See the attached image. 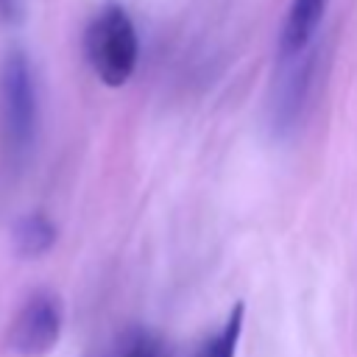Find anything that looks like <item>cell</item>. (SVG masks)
Returning a JSON list of instances; mask_svg holds the SVG:
<instances>
[{"instance_id":"1","label":"cell","mask_w":357,"mask_h":357,"mask_svg":"<svg viewBox=\"0 0 357 357\" xmlns=\"http://www.w3.org/2000/svg\"><path fill=\"white\" fill-rule=\"evenodd\" d=\"M137 31L120 6H106L86 28V59L106 86H123L137 67Z\"/></svg>"},{"instance_id":"2","label":"cell","mask_w":357,"mask_h":357,"mask_svg":"<svg viewBox=\"0 0 357 357\" xmlns=\"http://www.w3.org/2000/svg\"><path fill=\"white\" fill-rule=\"evenodd\" d=\"M0 114L6 142L14 151H25L36 128V92L31 67L22 53H8L0 73Z\"/></svg>"},{"instance_id":"3","label":"cell","mask_w":357,"mask_h":357,"mask_svg":"<svg viewBox=\"0 0 357 357\" xmlns=\"http://www.w3.org/2000/svg\"><path fill=\"white\" fill-rule=\"evenodd\" d=\"M61 318L64 315H61L59 296L45 290L33 293L11 324L8 346L22 357H36L50 351L61 335Z\"/></svg>"},{"instance_id":"4","label":"cell","mask_w":357,"mask_h":357,"mask_svg":"<svg viewBox=\"0 0 357 357\" xmlns=\"http://www.w3.org/2000/svg\"><path fill=\"white\" fill-rule=\"evenodd\" d=\"M326 11V0H293L284 22H282V33H279V53L282 59H296L307 50V45L312 42L321 20Z\"/></svg>"},{"instance_id":"5","label":"cell","mask_w":357,"mask_h":357,"mask_svg":"<svg viewBox=\"0 0 357 357\" xmlns=\"http://www.w3.org/2000/svg\"><path fill=\"white\" fill-rule=\"evenodd\" d=\"M56 243V226L42 215L31 212L17 220L14 226V248L20 257H42Z\"/></svg>"},{"instance_id":"6","label":"cell","mask_w":357,"mask_h":357,"mask_svg":"<svg viewBox=\"0 0 357 357\" xmlns=\"http://www.w3.org/2000/svg\"><path fill=\"white\" fill-rule=\"evenodd\" d=\"M98 357H167V346L159 335L134 326L120 332Z\"/></svg>"},{"instance_id":"7","label":"cell","mask_w":357,"mask_h":357,"mask_svg":"<svg viewBox=\"0 0 357 357\" xmlns=\"http://www.w3.org/2000/svg\"><path fill=\"white\" fill-rule=\"evenodd\" d=\"M243 315H245V307L234 304L226 324L192 357H234L237 354V340H240V332H243Z\"/></svg>"},{"instance_id":"8","label":"cell","mask_w":357,"mask_h":357,"mask_svg":"<svg viewBox=\"0 0 357 357\" xmlns=\"http://www.w3.org/2000/svg\"><path fill=\"white\" fill-rule=\"evenodd\" d=\"M0 8L6 11V8H8V0H0Z\"/></svg>"}]
</instances>
